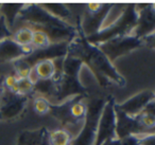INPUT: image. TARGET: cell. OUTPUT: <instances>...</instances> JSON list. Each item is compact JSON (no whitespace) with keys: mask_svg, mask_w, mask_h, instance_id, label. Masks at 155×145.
Listing matches in <instances>:
<instances>
[{"mask_svg":"<svg viewBox=\"0 0 155 145\" xmlns=\"http://www.w3.org/2000/svg\"><path fill=\"white\" fill-rule=\"evenodd\" d=\"M25 5H0V15H2L5 18L7 24L9 28H12L14 26V21L18 18L20 11L24 8Z\"/></svg>","mask_w":155,"mask_h":145,"instance_id":"14","label":"cell"},{"mask_svg":"<svg viewBox=\"0 0 155 145\" xmlns=\"http://www.w3.org/2000/svg\"><path fill=\"white\" fill-rule=\"evenodd\" d=\"M125 9H127V3H113V5H110V10L106 13L103 21H102L100 31L110 28L115 22L118 21L119 18L124 13Z\"/></svg>","mask_w":155,"mask_h":145,"instance_id":"12","label":"cell"},{"mask_svg":"<svg viewBox=\"0 0 155 145\" xmlns=\"http://www.w3.org/2000/svg\"><path fill=\"white\" fill-rule=\"evenodd\" d=\"M44 131H26L20 134L18 145H41L44 139Z\"/></svg>","mask_w":155,"mask_h":145,"instance_id":"16","label":"cell"},{"mask_svg":"<svg viewBox=\"0 0 155 145\" xmlns=\"http://www.w3.org/2000/svg\"><path fill=\"white\" fill-rule=\"evenodd\" d=\"M155 98V92L151 91V90H144L139 93L135 94L134 96L130 98L125 102L121 103V104H115V107L119 109L122 112L127 113V115L131 117H136L138 115L144 107Z\"/></svg>","mask_w":155,"mask_h":145,"instance_id":"9","label":"cell"},{"mask_svg":"<svg viewBox=\"0 0 155 145\" xmlns=\"http://www.w3.org/2000/svg\"><path fill=\"white\" fill-rule=\"evenodd\" d=\"M116 111V137L121 140L130 136H148L155 134V130L144 127L137 117H131L115 107Z\"/></svg>","mask_w":155,"mask_h":145,"instance_id":"6","label":"cell"},{"mask_svg":"<svg viewBox=\"0 0 155 145\" xmlns=\"http://www.w3.org/2000/svg\"><path fill=\"white\" fill-rule=\"evenodd\" d=\"M27 96L19 95L7 90L0 95V117L5 119L15 118L22 110L26 104Z\"/></svg>","mask_w":155,"mask_h":145,"instance_id":"8","label":"cell"},{"mask_svg":"<svg viewBox=\"0 0 155 145\" xmlns=\"http://www.w3.org/2000/svg\"><path fill=\"white\" fill-rule=\"evenodd\" d=\"M144 137V136H143ZM141 136H130L120 140L121 145H140Z\"/></svg>","mask_w":155,"mask_h":145,"instance_id":"21","label":"cell"},{"mask_svg":"<svg viewBox=\"0 0 155 145\" xmlns=\"http://www.w3.org/2000/svg\"><path fill=\"white\" fill-rule=\"evenodd\" d=\"M101 145H121L120 140L119 139H112V140H107Z\"/></svg>","mask_w":155,"mask_h":145,"instance_id":"24","label":"cell"},{"mask_svg":"<svg viewBox=\"0 0 155 145\" xmlns=\"http://www.w3.org/2000/svg\"><path fill=\"white\" fill-rule=\"evenodd\" d=\"M33 70L36 73L38 79H52L55 74V66L53 60H43L37 62L33 66Z\"/></svg>","mask_w":155,"mask_h":145,"instance_id":"13","label":"cell"},{"mask_svg":"<svg viewBox=\"0 0 155 145\" xmlns=\"http://www.w3.org/2000/svg\"><path fill=\"white\" fill-rule=\"evenodd\" d=\"M78 33L79 35L69 44L67 55L78 58L86 65L102 87H106L110 82H114L120 86L124 85L125 79L116 70L113 63L96 46L89 44L79 29Z\"/></svg>","mask_w":155,"mask_h":145,"instance_id":"1","label":"cell"},{"mask_svg":"<svg viewBox=\"0 0 155 145\" xmlns=\"http://www.w3.org/2000/svg\"><path fill=\"white\" fill-rule=\"evenodd\" d=\"M114 100H107L103 107L98 124L95 145H101L105 141L116 139V111Z\"/></svg>","mask_w":155,"mask_h":145,"instance_id":"5","label":"cell"},{"mask_svg":"<svg viewBox=\"0 0 155 145\" xmlns=\"http://www.w3.org/2000/svg\"><path fill=\"white\" fill-rule=\"evenodd\" d=\"M50 107H51V104L47 98L36 94V96L33 100V108L35 112H37L38 114H45L48 111H50Z\"/></svg>","mask_w":155,"mask_h":145,"instance_id":"18","label":"cell"},{"mask_svg":"<svg viewBox=\"0 0 155 145\" xmlns=\"http://www.w3.org/2000/svg\"><path fill=\"white\" fill-rule=\"evenodd\" d=\"M51 45L49 37L45 32L41 30H33V38H32V48L34 50L45 49Z\"/></svg>","mask_w":155,"mask_h":145,"instance_id":"17","label":"cell"},{"mask_svg":"<svg viewBox=\"0 0 155 145\" xmlns=\"http://www.w3.org/2000/svg\"><path fill=\"white\" fill-rule=\"evenodd\" d=\"M12 34L13 33H12L11 29L7 24L5 18L2 15H0V43L2 40H5V39L12 37Z\"/></svg>","mask_w":155,"mask_h":145,"instance_id":"19","label":"cell"},{"mask_svg":"<svg viewBox=\"0 0 155 145\" xmlns=\"http://www.w3.org/2000/svg\"><path fill=\"white\" fill-rule=\"evenodd\" d=\"M136 5L137 24L132 34L139 39L155 32V3Z\"/></svg>","mask_w":155,"mask_h":145,"instance_id":"7","label":"cell"},{"mask_svg":"<svg viewBox=\"0 0 155 145\" xmlns=\"http://www.w3.org/2000/svg\"><path fill=\"white\" fill-rule=\"evenodd\" d=\"M33 38V30L27 26H21L12 34V39L20 47L31 46ZM32 47V46H31Z\"/></svg>","mask_w":155,"mask_h":145,"instance_id":"15","label":"cell"},{"mask_svg":"<svg viewBox=\"0 0 155 145\" xmlns=\"http://www.w3.org/2000/svg\"><path fill=\"white\" fill-rule=\"evenodd\" d=\"M137 24V12L135 3L127 5L124 13L122 14L118 21H116L112 27L105 30L99 31L91 36L86 37V40L94 46L105 43L112 38L123 35H131Z\"/></svg>","mask_w":155,"mask_h":145,"instance_id":"2","label":"cell"},{"mask_svg":"<svg viewBox=\"0 0 155 145\" xmlns=\"http://www.w3.org/2000/svg\"><path fill=\"white\" fill-rule=\"evenodd\" d=\"M142 46H143V43L141 39L131 34L115 37L105 43L99 44L96 47L110 60V63H113L120 56L130 53L131 51L142 47Z\"/></svg>","mask_w":155,"mask_h":145,"instance_id":"4","label":"cell"},{"mask_svg":"<svg viewBox=\"0 0 155 145\" xmlns=\"http://www.w3.org/2000/svg\"><path fill=\"white\" fill-rule=\"evenodd\" d=\"M46 142L48 145H71L73 137L64 128H56L45 134Z\"/></svg>","mask_w":155,"mask_h":145,"instance_id":"11","label":"cell"},{"mask_svg":"<svg viewBox=\"0 0 155 145\" xmlns=\"http://www.w3.org/2000/svg\"><path fill=\"white\" fill-rule=\"evenodd\" d=\"M87 101V113L81 131L72 140L71 145H95L98 124L103 107L107 100L104 98H93Z\"/></svg>","mask_w":155,"mask_h":145,"instance_id":"3","label":"cell"},{"mask_svg":"<svg viewBox=\"0 0 155 145\" xmlns=\"http://www.w3.org/2000/svg\"><path fill=\"white\" fill-rule=\"evenodd\" d=\"M18 79H18L15 74L8 75V76L5 79V81H3V86L7 88V90H10V91H11V90L14 89V87L17 85Z\"/></svg>","mask_w":155,"mask_h":145,"instance_id":"20","label":"cell"},{"mask_svg":"<svg viewBox=\"0 0 155 145\" xmlns=\"http://www.w3.org/2000/svg\"><path fill=\"white\" fill-rule=\"evenodd\" d=\"M140 145H155V134L142 137L140 140Z\"/></svg>","mask_w":155,"mask_h":145,"instance_id":"23","label":"cell"},{"mask_svg":"<svg viewBox=\"0 0 155 145\" xmlns=\"http://www.w3.org/2000/svg\"><path fill=\"white\" fill-rule=\"evenodd\" d=\"M141 40H142V43H143V46L152 48V49H155V32L148 35V36L143 37Z\"/></svg>","mask_w":155,"mask_h":145,"instance_id":"22","label":"cell"},{"mask_svg":"<svg viewBox=\"0 0 155 145\" xmlns=\"http://www.w3.org/2000/svg\"><path fill=\"white\" fill-rule=\"evenodd\" d=\"M34 51L31 46L20 47L12 37L7 38L0 43V60L1 62H9V60H16L25 56L30 55Z\"/></svg>","mask_w":155,"mask_h":145,"instance_id":"10","label":"cell"}]
</instances>
